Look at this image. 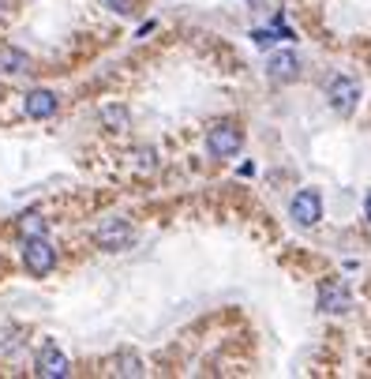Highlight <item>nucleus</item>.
<instances>
[{
  "mask_svg": "<svg viewBox=\"0 0 371 379\" xmlns=\"http://www.w3.org/2000/svg\"><path fill=\"white\" fill-rule=\"evenodd\" d=\"M364 214L371 218V192H367V199H364Z\"/></svg>",
  "mask_w": 371,
  "mask_h": 379,
  "instance_id": "obj_18",
  "label": "nucleus"
},
{
  "mask_svg": "<svg viewBox=\"0 0 371 379\" xmlns=\"http://www.w3.org/2000/svg\"><path fill=\"white\" fill-rule=\"evenodd\" d=\"M23 263L34 278H46L53 267H57V248H53L46 237H27L23 244Z\"/></svg>",
  "mask_w": 371,
  "mask_h": 379,
  "instance_id": "obj_2",
  "label": "nucleus"
},
{
  "mask_svg": "<svg viewBox=\"0 0 371 379\" xmlns=\"http://www.w3.org/2000/svg\"><path fill=\"white\" fill-rule=\"evenodd\" d=\"M132 158H135V169L139 173H154V166H158V158H154V150H150V147H139Z\"/></svg>",
  "mask_w": 371,
  "mask_h": 379,
  "instance_id": "obj_14",
  "label": "nucleus"
},
{
  "mask_svg": "<svg viewBox=\"0 0 371 379\" xmlns=\"http://www.w3.org/2000/svg\"><path fill=\"white\" fill-rule=\"evenodd\" d=\"M94 241H97V248H105V252H124V248L135 241V230L128 218H105L97 225Z\"/></svg>",
  "mask_w": 371,
  "mask_h": 379,
  "instance_id": "obj_4",
  "label": "nucleus"
},
{
  "mask_svg": "<svg viewBox=\"0 0 371 379\" xmlns=\"http://www.w3.org/2000/svg\"><path fill=\"white\" fill-rule=\"evenodd\" d=\"M19 233H23V237H46V218H41V214H23Z\"/></svg>",
  "mask_w": 371,
  "mask_h": 379,
  "instance_id": "obj_13",
  "label": "nucleus"
},
{
  "mask_svg": "<svg viewBox=\"0 0 371 379\" xmlns=\"http://www.w3.org/2000/svg\"><path fill=\"white\" fill-rule=\"evenodd\" d=\"M147 372V368H143V361H139V357L135 353H120L116 357V361H113V375H143Z\"/></svg>",
  "mask_w": 371,
  "mask_h": 379,
  "instance_id": "obj_12",
  "label": "nucleus"
},
{
  "mask_svg": "<svg viewBox=\"0 0 371 379\" xmlns=\"http://www.w3.org/2000/svg\"><path fill=\"white\" fill-rule=\"evenodd\" d=\"M102 124L109 132H128V128H132V113H128L124 105L109 102V105H102Z\"/></svg>",
  "mask_w": 371,
  "mask_h": 379,
  "instance_id": "obj_11",
  "label": "nucleus"
},
{
  "mask_svg": "<svg viewBox=\"0 0 371 379\" xmlns=\"http://www.w3.org/2000/svg\"><path fill=\"white\" fill-rule=\"evenodd\" d=\"M289 214H292V218H297L300 225H315V222L323 218V199H319V192H315V188L297 192V196H292Z\"/></svg>",
  "mask_w": 371,
  "mask_h": 379,
  "instance_id": "obj_5",
  "label": "nucleus"
},
{
  "mask_svg": "<svg viewBox=\"0 0 371 379\" xmlns=\"http://www.w3.org/2000/svg\"><path fill=\"white\" fill-rule=\"evenodd\" d=\"M349 305H353V297H349L345 281L342 278H326L319 286V308L330 312V316H337V312H349Z\"/></svg>",
  "mask_w": 371,
  "mask_h": 379,
  "instance_id": "obj_6",
  "label": "nucleus"
},
{
  "mask_svg": "<svg viewBox=\"0 0 371 379\" xmlns=\"http://www.w3.org/2000/svg\"><path fill=\"white\" fill-rule=\"evenodd\" d=\"M252 38H255V46H259V49H267L270 41H274V34H270V30H255Z\"/></svg>",
  "mask_w": 371,
  "mask_h": 379,
  "instance_id": "obj_16",
  "label": "nucleus"
},
{
  "mask_svg": "<svg viewBox=\"0 0 371 379\" xmlns=\"http://www.w3.org/2000/svg\"><path fill=\"white\" fill-rule=\"evenodd\" d=\"M326 98H330V105L337 113L349 117L356 109V102H360V83L353 79V75L337 72V75H330V83H326Z\"/></svg>",
  "mask_w": 371,
  "mask_h": 379,
  "instance_id": "obj_3",
  "label": "nucleus"
},
{
  "mask_svg": "<svg viewBox=\"0 0 371 379\" xmlns=\"http://www.w3.org/2000/svg\"><path fill=\"white\" fill-rule=\"evenodd\" d=\"M23 105H27V117H30V121H49V117L57 113V94H53V91H41V86H38V91L27 94Z\"/></svg>",
  "mask_w": 371,
  "mask_h": 379,
  "instance_id": "obj_9",
  "label": "nucleus"
},
{
  "mask_svg": "<svg viewBox=\"0 0 371 379\" xmlns=\"http://www.w3.org/2000/svg\"><path fill=\"white\" fill-rule=\"evenodd\" d=\"M0 72L23 75V72H30V57L23 49H15V46H0Z\"/></svg>",
  "mask_w": 371,
  "mask_h": 379,
  "instance_id": "obj_10",
  "label": "nucleus"
},
{
  "mask_svg": "<svg viewBox=\"0 0 371 379\" xmlns=\"http://www.w3.org/2000/svg\"><path fill=\"white\" fill-rule=\"evenodd\" d=\"M105 4H109V8H113V12H120V15H124V12H128V0H105Z\"/></svg>",
  "mask_w": 371,
  "mask_h": 379,
  "instance_id": "obj_17",
  "label": "nucleus"
},
{
  "mask_svg": "<svg viewBox=\"0 0 371 379\" xmlns=\"http://www.w3.org/2000/svg\"><path fill=\"white\" fill-rule=\"evenodd\" d=\"M267 75L274 83H289V79H297L300 75V57L292 49H281V53H274V57L267 60Z\"/></svg>",
  "mask_w": 371,
  "mask_h": 379,
  "instance_id": "obj_8",
  "label": "nucleus"
},
{
  "mask_svg": "<svg viewBox=\"0 0 371 379\" xmlns=\"http://www.w3.org/2000/svg\"><path fill=\"white\" fill-rule=\"evenodd\" d=\"M240 147H244V132H240L233 121H222L206 132V150H210V158H233Z\"/></svg>",
  "mask_w": 371,
  "mask_h": 379,
  "instance_id": "obj_1",
  "label": "nucleus"
},
{
  "mask_svg": "<svg viewBox=\"0 0 371 379\" xmlns=\"http://www.w3.org/2000/svg\"><path fill=\"white\" fill-rule=\"evenodd\" d=\"M38 375L41 379H64L68 375V357H64V350H57L53 342H46L41 353H38Z\"/></svg>",
  "mask_w": 371,
  "mask_h": 379,
  "instance_id": "obj_7",
  "label": "nucleus"
},
{
  "mask_svg": "<svg viewBox=\"0 0 371 379\" xmlns=\"http://www.w3.org/2000/svg\"><path fill=\"white\" fill-rule=\"evenodd\" d=\"M12 15H15V0H0V23H8Z\"/></svg>",
  "mask_w": 371,
  "mask_h": 379,
  "instance_id": "obj_15",
  "label": "nucleus"
}]
</instances>
